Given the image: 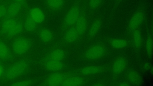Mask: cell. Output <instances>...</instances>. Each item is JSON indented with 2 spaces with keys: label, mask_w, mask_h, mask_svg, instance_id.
Returning a JSON list of instances; mask_svg holds the SVG:
<instances>
[{
  "label": "cell",
  "mask_w": 153,
  "mask_h": 86,
  "mask_svg": "<svg viewBox=\"0 0 153 86\" xmlns=\"http://www.w3.org/2000/svg\"><path fill=\"white\" fill-rule=\"evenodd\" d=\"M108 52V47L102 41H98L87 50L85 57L89 61H98L105 57Z\"/></svg>",
  "instance_id": "6da1fadb"
},
{
  "label": "cell",
  "mask_w": 153,
  "mask_h": 86,
  "mask_svg": "<svg viewBox=\"0 0 153 86\" xmlns=\"http://www.w3.org/2000/svg\"><path fill=\"white\" fill-rule=\"evenodd\" d=\"M83 3L82 0H75L65 16L64 24L66 27L75 24L79 16Z\"/></svg>",
  "instance_id": "7a4b0ae2"
},
{
  "label": "cell",
  "mask_w": 153,
  "mask_h": 86,
  "mask_svg": "<svg viewBox=\"0 0 153 86\" xmlns=\"http://www.w3.org/2000/svg\"><path fill=\"white\" fill-rule=\"evenodd\" d=\"M145 14L143 9L139 8L132 14L128 22L126 28L127 35L129 36L132 33L139 27L144 19Z\"/></svg>",
  "instance_id": "3957f363"
},
{
  "label": "cell",
  "mask_w": 153,
  "mask_h": 86,
  "mask_svg": "<svg viewBox=\"0 0 153 86\" xmlns=\"http://www.w3.org/2000/svg\"><path fill=\"white\" fill-rule=\"evenodd\" d=\"M128 66L127 58L123 55L116 57L112 62L109 69L112 75L115 77L118 76L124 72Z\"/></svg>",
  "instance_id": "277c9868"
},
{
  "label": "cell",
  "mask_w": 153,
  "mask_h": 86,
  "mask_svg": "<svg viewBox=\"0 0 153 86\" xmlns=\"http://www.w3.org/2000/svg\"><path fill=\"white\" fill-rule=\"evenodd\" d=\"M86 4L83 3L79 17L76 22L75 28L79 35H83L87 30L88 24L87 9Z\"/></svg>",
  "instance_id": "5b68a950"
},
{
  "label": "cell",
  "mask_w": 153,
  "mask_h": 86,
  "mask_svg": "<svg viewBox=\"0 0 153 86\" xmlns=\"http://www.w3.org/2000/svg\"><path fill=\"white\" fill-rule=\"evenodd\" d=\"M27 66L24 61L17 62L10 67L5 72V77L8 79L14 78L22 73Z\"/></svg>",
  "instance_id": "8992f818"
},
{
  "label": "cell",
  "mask_w": 153,
  "mask_h": 86,
  "mask_svg": "<svg viewBox=\"0 0 153 86\" xmlns=\"http://www.w3.org/2000/svg\"><path fill=\"white\" fill-rule=\"evenodd\" d=\"M30 46V43L27 39L21 37L14 41L13 44V49L16 54L21 55L26 52Z\"/></svg>",
  "instance_id": "52a82bcc"
},
{
  "label": "cell",
  "mask_w": 153,
  "mask_h": 86,
  "mask_svg": "<svg viewBox=\"0 0 153 86\" xmlns=\"http://www.w3.org/2000/svg\"><path fill=\"white\" fill-rule=\"evenodd\" d=\"M109 69L105 65H94L87 66L81 70V73L84 75H98L105 72Z\"/></svg>",
  "instance_id": "ba28073f"
},
{
  "label": "cell",
  "mask_w": 153,
  "mask_h": 86,
  "mask_svg": "<svg viewBox=\"0 0 153 86\" xmlns=\"http://www.w3.org/2000/svg\"><path fill=\"white\" fill-rule=\"evenodd\" d=\"M46 8L51 12H59L62 10L66 4L65 0H44Z\"/></svg>",
  "instance_id": "9c48e42d"
},
{
  "label": "cell",
  "mask_w": 153,
  "mask_h": 86,
  "mask_svg": "<svg viewBox=\"0 0 153 86\" xmlns=\"http://www.w3.org/2000/svg\"><path fill=\"white\" fill-rule=\"evenodd\" d=\"M125 78L127 82L131 85L139 86L142 84L141 76L135 70H130L127 71L125 74Z\"/></svg>",
  "instance_id": "30bf717a"
},
{
  "label": "cell",
  "mask_w": 153,
  "mask_h": 86,
  "mask_svg": "<svg viewBox=\"0 0 153 86\" xmlns=\"http://www.w3.org/2000/svg\"><path fill=\"white\" fill-rule=\"evenodd\" d=\"M108 43L113 48L120 50L127 47L131 44L129 39L123 38H112L109 39Z\"/></svg>",
  "instance_id": "8fae6325"
},
{
  "label": "cell",
  "mask_w": 153,
  "mask_h": 86,
  "mask_svg": "<svg viewBox=\"0 0 153 86\" xmlns=\"http://www.w3.org/2000/svg\"><path fill=\"white\" fill-rule=\"evenodd\" d=\"M103 18L101 16L96 17L91 25L88 32L90 38L95 37L100 31L103 24Z\"/></svg>",
  "instance_id": "7c38bea8"
},
{
  "label": "cell",
  "mask_w": 153,
  "mask_h": 86,
  "mask_svg": "<svg viewBox=\"0 0 153 86\" xmlns=\"http://www.w3.org/2000/svg\"><path fill=\"white\" fill-rule=\"evenodd\" d=\"M131 39V44L134 49L136 50H139L143 44V39L140 27L134 31L130 36Z\"/></svg>",
  "instance_id": "4fadbf2b"
},
{
  "label": "cell",
  "mask_w": 153,
  "mask_h": 86,
  "mask_svg": "<svg viewBox=\"0 0 153 86\" xmlns=\"http://www.w3.org/2000/svg\"><path fill=\"white\" fill-rule=\"evenodd\" d=\"M65 79V77L63 74L59 73H55L49 77L47 81V84L51 86L62 85Z\"/></svg>",
  "instance_id": "5bb4252c"
},
{
  "label": "cell",
  "mask_w": 153,
  "mask_h": 86,
  "mask_svg": "<svg viewBox=\"0 0 153 86\" xmlns=\"http://www.w3.org/2000/svg\"><path fill=\"white\" fill-rule=\"evenodd\" d=\"M29 15L37 24L42 22L45 19L43 12L38 7H34L31 9L29 12Z\"/></svg>",
  "instance_id": "9a60e30c"
},
{
  "label": "cell",
  "mask_w": 153,
  "mask_h": 86,
  "mask_svg": "<svg viewBox=\"0 0 153 86\" xmlns=\"http://www.w3.org/2000/svg\"><path fill=\"white\" fill-rule=\"evenodd\" d=\"M104 0H88L87 7L89 15L98 11L103 5Z\"/></svg>",
  "instance_id": "2e32d148"
},
{
  "label": "cell",
  "mask_w": 153,
  "mask_h": 86,
  "mask_svg": "<svg viewBox=\"0 0 153 86\" xmlns=\"http://www.w3.org/2000/svg\"><path fill=\"white\" fill-rule=\"evenodd\" d=\"M45 66L48 70L57 71L61 70L63 67V64L61 61L51 60L47 57L45 63Z\"/></svg>",
  "instance_id": "e0dca14e"
},
{
  "label": "cell",
  "mask_w": 153,
  "mask_h": 86,
  "mask_svg": "<svg viewBox=\"0 0 153 86\" xmlns=\"http://www.w3.org/2000/svg\"><path fill=\"white\" fill-rule=\"evenodd\" d=\"M16 20L7 14L4 17L1 26V32L2 33L7 34Z\"/></svg>",
  "instance_id": "ac0fdd59"
},
{
  "label": "cell",
  "mask_w": 153,
  "mask_h": 86,
  "mask_svg": "<svg viewBox=\"0 0 153 86\" xmlns=\"http://www.w3.org/2000/svg\"><path fill=\"white\" fill-rule=\"evenodd\" d=\"M83 82L84 80L81 77L74 76L65 79L61 86H79L82 85Z\"/></svg>",
  "instance_id": "d6986e66"
},
{
  "label": "cell",
  "mask_w": 153,
  "mask_h": 86,
  "mask_svg": "<svg viewBox=\"0 0 153 86\" xmlns=\"http://www.w3.org/2000/svg\"><path fill=\"white\" fill-rule=\"evenodd\" d=\"M23 29V26L21 23L16 20L10 29L7 35L9 37L15 36L20 33Z\"/></svg>",
  "instance_id": "ffe728a7"
},
{
  "label": "cell",
  "mask_w": 153,
  "mask_h": 86,
  "mask_svg": "<svg viewBox=\"0 0 153 86\" xmlns=\"http://www.w3.org/2000/svg\"><path fill=\"white\" fill-rule=\"evenodd\" d=\"M11 56V52L8 47L4 43L0 41V59L6 60Z\"/></svg>",
  "instance_id": "44dd1931"
},
{
  "label": "cell",
  "mask_w": 153,
  "mask_h": 86,
  "mask_svg": "<svg viewBox=\"0 0 153 86\" xmlns=\"http://www.w3.org/2000/svg\"><path fill=\"white\" fill-rule=\"evenodd\" d=\"M78 35L75 27H72L66 32L65 35V39L67 42H72L76 40Z\"/></svg>",
  "instance_id": "7402d4cb"
},
{
  "label": "cell",
  "mask_w": 153,
  "mask_h": 86,
  "mask_svg": "<svg viewBox=\"0 0 153 86\" xmlns=\"http://www.w3.org/2000/svg\"><path fill=\"white\" fill-rule=\"evenodd\" d=\"M21 6L20 4L15 2L11 3L7 9L8 15L11 17L16 16L19 13Z\"/></svg>",
  "instance_id": "603a6c76"
},
{
  "label": "cell",
  "mask_w": 153,
  "mask_h": 86,
  "mask_svg": "<svg viewBox=\"0 0 153 86\" xmlns=\"http://www.w3.org/2000/svg\"><path fill=\"white\" fill-rule=\"evenodd\" d=\"M48 57L50 59L61 61L64 58V53L62 50L57 49L52 51Z\"/></svg>",
  "instance_id": "cb8c5ba5"
},
{
  "label": "cell",
  "mask_w": 153,
  "mask_h": 86,
  "mask_svg": "<svg viewBox=\"0 0 153 86\" xmlns=\"http://www.w3.org/2000/svg\"><path fill=\"white\" fill-rule=\"evenodd\" d=\"M37 23L31 18L29 15L26 18L25 23V27L28 31H32L36 28Z\"/></svg>",
  "instance_id": "d4e9b609"
},
{
  "label": "cell",
  "mask_w": 153,
  "mask_h": 86,
  "mask_svg": "<svg viewBox=\"0 0 153 86\" xmlns=\"http://www.w3.org/2000/svg\"><path fill=\"white\" fill-rule=\"evenodd\" d=\"M39 36L43 41L46 42L51 40L53 35L50 30L47 29H43L39 32Z\"/></svg>",
  "instance_id": "484cf974"
},
{
  "label": "cell",
  "mask_w": 153,
  "mask_h": 86,
  "mask_svg": "<svg viewBox=\"0 0 153 86\" xmlns=\"http://www.w3.org/2000/svg\"><path fill=\"white\" fill-rule=\"evenodd\" d=\"M146 48L147 56L149 58H152L153 53V39L152 36L150 35H148L146 38Z\"/></svg>",
  "instance_id": "4316f807"
},
{
  "label": "cell",
  "mask_w": 153,
  "mask_h": 86,
  "mask_svg": "<svg viewBox=\"0 0 153 86\" xmlns=\"http://www.w3.org/2000/svg\"><path fill=\"white\" fill-rule=\"evenodd\" d=\"M7 13V9L4 5H0V18L4 17Z\"/></svg>",
  "instance_id": "83f0119b"
},
{
  "label": "cell",
  "mask_w": 153,
  "mask_h": 86,
  "mask_svg": "<svg viewBox=\"0 0 153 86\" xmlns=\"http://www.w3.org/2000/svg\"><path fill=\"white\" fill-rule=\"evenodd\" d=\"M30 84L29 81H24L17 82L13 84L12 86H28Z\"/></svg>",
  "instance_id": "f1b7e54d"
},
{
  "label": "cell",
  "mask_w": 153,
  "mask_h": 86,
  "mask_svg": "<svg viewBox=\"0 0 153 86\" xmlns=\"http://www.w3.org/2000/svg\"><path fill=\"white\" fill-rule=\"evenodd\" d=\"M152 67V66L151 64L148 62L145 63L143 66V68L145 71L149 70Z\"/></svg>",
  "instance_id": "f546056e"
},
{
  "label": "cell",
  "mask_w": 153,
  "mask_h": 86,
  "mask_svg": "<svg viewBox=\"0 0 153 86\" xmlns=\"http://www.w3.org/2000/svg\"><path fill=\"white\" fill-rule=\"evenodd\" d=\"M123 0H115L113 9H115Z\"/></svg>",
  "instance_id": "4dcf8cb0"
},
{
  "label": "cell",
  "mask_w": 153,
  "mask_h": 86,
  "mask_svg": "<svg viewBox=\"0 0 153 86\" xmlns=\"http://www.w3.org/2000/svg\"><path fill=\"white\" fill-rule=\"evenodd\" d=\"M14 2L20 4L21 6L25 4V0H13Z\"/></svg>",
  "instance_id": "1f68e13d"
},
{
  "label": "cell",
  "mask_w": 153,
  "mask_h": 86,
  "mask_svg": "<svg viewBox=\"0 0 153 86\" xmlns=\"http://www.w3.org/2000/svg\"><path fill=\"white\" fill-rule=\"evenodd\" d=\"M118 85H117L118 86H129L131 85L127 82H122L119 83L118 84Z\"/></svg>",
  "instance_id": "d6a6232c"
},
{
  "label": "cell",
  "mask_w": 153,
  "mask_h": 86,
  "mask_svg": "<svg viewBox=\"0 0 153 86\" xmlns=\"http://www.w3.org/2000/svg\"><path fill=\"white\" fill-rule=\"evenodd\" d=\"M4 73V70L0 64V78L2 76Z\"/></svg>",
  "instance_id": "836d02e7"
},
{
  "label": "cell",
  "mask_w": 153,
  "mask_h": 86,
  "mask_svg": "<svg viewBox=\"0 0 153 86\" xmlns=\"http://www.w3.org/2000/svg\"></svg>",
  "instance_id": "e575fe53"
}]
</instances>
